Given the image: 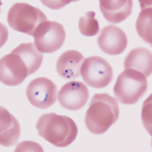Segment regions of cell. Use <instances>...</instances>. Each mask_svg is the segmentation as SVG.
<instances>
[{
    "label": "cell",
    "mask_w": 152,
    "mask_h": 152,
    "mask_svg": "<svg viewBox=\"0 0 152 152\" xmlns=\"http://www.w3.org/2000/svg\"><path fill=\"white\" fill-rule=\"evenodd\" d=\"M26 95L33 106L45 109L52 106L57 100V88L55 83L48 78L38 77L29 83Z\"/></svg>",
    "instance_id": "obj_7"
},
{
    "label": "cell",
    "mask_w": 152,
    "mask_h": 152,
    "mask_svg": "<svg viewBox=\"0 0 152 152\" xmlns=\"http://www.w3.org/2000/svg\"><path fill=\"white\" fill-rule=\"evenodd\" d=\"M119 109L116 99L109 94H96L86 113V126L93 134H102L118 119Z\"/></svg>",
    "instance_id": "obj_1"
},
{
    "label": "cell",
    "mask_w": 152,
    "mask_h": 152,
    "mask_svg": "<svg viewBox=\"0 0 152 152\" xmlns=\"http://www.w3.org/2000/svg\"><path fill=\"white\" fill-rule=\"evenodd\" d=\"M148 88V82L145 76L138 71L128 69L118 75L113 91L119 102L133 104L145 94Z\"/></svg>",
    "instance_id": "obj_3"
},
{
    "label": "cell",
    "mask_w": 152,
    "mask_h": 152,
    "mask_svg": "<svg viewBox=\"0 0 152 152\" xmlns=\"http://www.w3.org/2000/svg\"><path fill=\"white\" fill-rule=\"evenodd\" d=\"M47 21L41 10L23 2L14 4L7 16V21L12 29L33 37L39 26Z\"/></svg>",
    "instance_id": "obj_4"
},
{
    "label": "cell",
    "mask_w": 152,
    "mask_h": 152,
    "mask_svg": "<svg viewBox=\"0 0 152 152\" xmlns=\"http://www.w3.org/2000/svg\"><path fill=\"white\" fill-rule=\"evenodd\" d=\"M11 52L21 58L28 69L29 75L38 70L42 63L43 53L38 50L33 43H21Z\"/></svg>",
    "instance_id": "obj_15"
},
{
    "label": "cell",
    "mask_w": 152,
    "mask_h": 152,
    "mask_svg": "<svg viewBox=\"0 0 152 152\" xmlns=\"http://www.w3.org/2000/svg\"><path fill=\"white\" fill-rule=\"evenodd\" d=\"M85 57L79 51L70 50L65 51L58 58L56 70L61 77L66 79H74L79 77Z\"/></svg>",
    "instance_id": "obj_11"
},
{
    "label": "cell",
    "mask_w": 152,
    "mask_h": 152,
    "mask_svg": "<svg viewBox=\"0 0 152 152\" xmlns=\"http://www.w3.org/2000/svg\"><path fill=\"white\" fill-rule=\"evenodd\" d=\"M1 81L9 86L21 84L29 75L24 61L15 53L11 52L1 58L0 63Z\"/></svg>",
    "instance_id": "obj_8"
},
{
    "label": "cell",
    "mask_w": 152,
    "mask_h": 152,
    "mask_svg": "<svg viewBox=\"0 0 152 152\" xmlns=\"http://www.w3.org/2000/svg\"><path fill=\"white\" fill-rule=\"evenodd\" d=\"M94 11H88L85 16L81 17L78 22V27L82 35L87 37L94 36L99 33V21L95 18Z\"/></svg>",
    "instance_id": "obj_17"
},
{
    "label": "cell",
    "mask_w": 152,
    "mask_h": 152,
    "mask_svg": "<svg viewBox=\"0 0 152 152\" xmlns=\"http://www.w3.org/2000/svg\"><path fill=\"white\" fill-rule=\"evenodd\" d=\"M97 41L104 53L112 56L123 53L127 45V37L124 32L118 27L113 25H108L101 29Z\"/></svg>",
    "instance_id": "obj_10"
},
{
    "label": "cell",
    "mask_w": 152,
    "mask_h": 152,
    "mask_svg": "<svg viewBox=\"0 0 152 152\" xmlns=\"http://www.w3.org/2000/svg\"><path fill=\"white\" fill-rule=\"evenodd\" d=\"M99 8L104 18L110 23L117 24L131 15L133 1H100Z\"/></svg>",
    "instance_id": "obj_12"
},
{
    "label": "cell",
    "mask_w": 152,
    "mask_h": 152,
    "mask_svg": "<svg viewBox=\"0 0 152 152\" xmlns=\"http://www.w3.org/2000/svg\"><path fill=\"white\" fill-rule=\"evenodd\" d=\"M20 134V126L13 115L1 107V145L5 147L15 145Z\"/></svg>",
    "instance_id": "obj_14"
},
{
    "label": "cell",
    "mask_w": 152,
    "mask_h": 152,
    "mask_svg": "<svg viewBox=\"0 0 152 152\" xmlns=\"http://www.w3.org/2000/svg\"><path fill=\"white\" fill-rule=\"evenodd\" d=\"M89 97V89L84 83L72 81L64 85L59 92L58 100L64 108L77 111L85 106Z\"/></svg>",
    "instance_id": "obj_9"
},
{
    "label": "cell",
    "mask_w": 152,
    "mask_h": 152,
    "mask_svg": "<svg viewBox=\"0 0 152 152\" xmlns=\"http://www.w3.org/2000/svg\"><path fill=\"white\" fill-rule=\"evenodd\" d=\"M34 37L35 45L39 51L51 53L62 47L66 32L62 24L56 21L48 20L39 26Z\"/></svg>",
    "instance_id": "obj_6"
},
{
    "label": "cell",
    "mask_w": 152,
    "mask_h": 152,
    "mask_svg": "<svg viewBox=\"0 0 152 152\" xmlns=\"http://www.w3.org/2000/svg\"><path fill=\"white\" fill-rule=\"evenodd\" d=\"M141 11L136 23V28L138 35L145 42L152 44L151 2L141 1Z\"/></svg>",
    "instance_id": "obj_16"
},
{
    "label": "cell",
    "mask_w": 152,
    "mask_h": 152,
    "mask_svg": "<svg viewBox=\"0 0 152 152\" xmlns=\"http://www.w3.org/2000/svg\"><path fill=\"white\" fill-rule=\"evenodd\" d=\"M80 74L88 85L95 88L106 87L113 78L111 65L105 59L98 56L86 59L81 68Z\"/></svg>",
    "instance_id": "obj_5"
},
{
    "label": "cell",
    "mask_w": 152,
    "mask_h": 152,
    "mask_svg": "<svg viewBox=\"0 0 152 152\" xmlns=\"http://www.w3.org/2000/svg\"><path fill=\"white\" fill-rule=\"evenodd\" d=\"M36 128L39 136L59 148L66 147L72 143L78 133L77 125L72 119L54 113L42 115L36 124Z\"/></svg>",
    "instance_id": "obj_2"
},
{
    "label": "cell",
    "mask_w": 152,
    "mask_h": 152,
    "mask_svg": "<svg viewBox=\"0 0 152 152\" xmlns=\"http://www.w3.org/2000/svg\"><path fill=\"white\" fill-rule=\"evenodd\" d=\"M151 51L145 48H138L132 50L124 61V69L138 71L146 77L150 76L152 71Z\"/></svg>",
    "instance_id": "obj_13"
}]
</instances>
